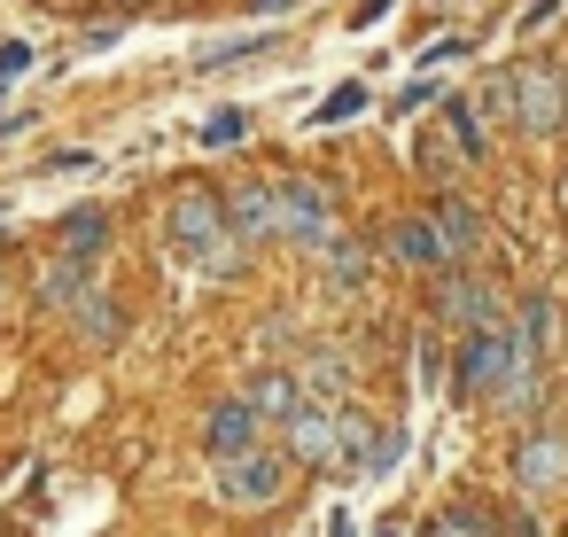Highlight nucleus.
I'll return each instance as SVG.
<instances>
[{"label":"nucleus","mask_w":568,"mask_h":537,"mask_svg":"<svg viewBox=\"0 0 568 537\" xmlns=\"http://www.w3.org/2000/svg\"><path fill=\"white\" fill-rule=\"evenodd\" d=\"M172 250H180L187 265H203V273H234V265H242V242H234L219 195H180V203H172Z\"/></svg>","instance_id":"1"},{"label":"nucleus","mask_w":568,"mask_h":537,"mask_svg":"<svg viewBox=\"0 0 568 537\" xmlns=\"http://www.w3.org/2000/svg\"><path fill=\"white\" fill-rule=\"evenodd\" d=\"M40 296H48L55 312H71V320H79L94 343H118V304L102 296V281H94V257H63V265H48Z\"/></svg>","instance_id":"2"},{"label":"nucleus","mask_w":568,"mask_h":537,"mask_svg":"<svg viewBox=\"0 0 568 537\" xmlns=\"http://www.w3.org/2000/svg\"><path fill=\"white\" fill-rule=\"evenodd\" d=\"M490 110H506V118H521L529 133H552L560 118H568V87H560V71H506L498 87H490Z\"/></svg>","instance_id":"3"},{"label":"nucleus","mask_w":568,"mask_h":537,"mask_svg":"<svg viewBox=\"0 0 568 537\" xmlns=\"http://www.w3.org/2000/svg\"><path fill=\"white\" fill-rule=\"evenodd\" d=\"M288 452H257V444H242V452H226L219 459V498H234V506H273L281 490H288Z\"/></svg>","instance_id":"4"},{"label":"nucleus","mask_w":568,"mask_h":537,"mask_svg":"<svg viewBox=\"0 0 568 537\" xmlns=\"http://www.w3.org/2000/svg\"><path fill=\"white\" fill-rule=\"evenodd\" d=\"M273 195H281V242H335V203H327V188L320 180H273Z\"/></svg>","instance_id":"5"},{"label":"nucleus","mask_w":568,"mask_h":537,"mask_svg":"<svg viewBox=\"0 0 568 537\" xmlns=\"http://www.w3.org/2000/svg\"><path fill=\"white\" fill-rule=\"evenodd\" d=\"M506 351H514V327H467L459 335V358H452V397H483L490 382H498V366H506Z\"/></svg>","instance_id":"6"},{"label":"nucleus","mask_w":568,"mask_h":537,"mask_svg":"<svg viewBox=\"0 0 568 537\" xmlns=\"http://www.w3.org/2000/svg\"><path fill=\"white\" fill-rule=\"evenodd\" d=\"M281 428H288V459H304V467H343V413L296 405Z\"/></svg>","instance_id":"7"},{"label":"nucleus","mask_w":568,"mask_h":537,"mask_svg":"<svg viewBox=\"0 0 568 537\" xmlns=\"http://www.w3.org/2000/svg\"><path fill=\"white\" fill-rule=\"evenodd\" d=\"M226 226H234V242H281V195H273V180H250L234 195Z\"/></svg>","instance_id":"8"},{"label":"nucleus","mask_w":568,"mask_h":537,"mask_svg":"<svg viewBox=\"0 0 568 537\" xmlns=\"http://www.w3.org/2000/svg\"><path fill=\"white\" fill-rule=\"evenodd\" d=\"M296 382V405H320V413H335L343 405V389H351V358H335V351H312V366L304 374H288Z\"/></svg>","instance_id":"9"},{"label":"nucleus","mask_w":568,"mask_h":537,"mask_svg":"<svg viewBox=\"0 0 568 537\" xmlns=\"http://www.w3.org/2000/svg\"><path fill=\"white\" fill-rule=\"evenodd\" d=\"M436 312H444L452 327H490V320H498V304H490V288H483V281H467V273H452V281H436Z\"/></svg>","instance_id":"10"},{"label":"nucleus","mask_w":568,"mask_h":537,"mask_svg":"<svg viewBox=\"0 0 568 537\" xmlns=\"http://www.w3.org/2000/svg\"><path fill=\"white\" fill-rule=\"evenodd\" d=\"M560 467H568V444H560V436H529V444L514 452L521 490H552V483H560Z\"/></svg>","instance_id":"11"},{"label":"nucleus","mask_w":568,"mask_h":537,"mask_svg":"<svg viewBox=\"0 0 568 537\" xmlns=\"http://www.w3.org/2000/svg\"><path fill=\"white\" fill-rule=\"evenodd\" d=\"M428 234H436V250H444V257H475V242H483V226H475V203H436Z\"/></svg>","instance_id":"12"},{"label":"nucleus","mask_w":568,"mask_h":537,"mask_svg":"<svg viewBox=\"0 0 568 537\" xmlns=\"http://www.w3.org/2000/svg\"><path fill=\"white\" fill-rule=\"evenodd\" d=\"M203 444L226 459V452H242V444H257V421H250V405L242 397H226V405H211V421H203Z\"/></svg>","instance_id":"13"},{"label":"nucleus","mask_w":568,"mask_h":537,"mask_svg":"<svg viewBox=\"0 0 568 537\" xmlns=\"http://www.w3.org/2000/svg\"><path fill=\"white\" fill-rule=\"evenodd\" d=\"M242 405H250V421H257V428H273V421H288V413H296V382H288V374H257V382L242 389Z\"/></svg>","instance_id":"14"},{"label":"nucleus","mask_w":568,"mask_h":537,"mask_svg":"<svg viewBox=\"0 0 568 537\" xmlns=\"http://www.w3.org/2000/svg\"><path fill=\"white\" fill-rule=\"evenodd\" d=\"M55 234H63V250H71V257H94V250L110 242V226H102L94 211H71V219H63Z\"/></svg>","instance_id":"15"},{"label":"nucleus","mask_w":568,"mask_h":537,"mask_svg":"<svg viewBox=\"0 0 568 537\" xmlns=\"http://www.w3.org/2000/svg\"><path fill=\"white\" fill-rule=\"evenodd\" d=\"M389 257H405V265H444V250H436L428 226H389Z\"/></svg>","instance_id":"16"},{"label":"nucleus","mask_w":568,"mask_h":537,"mask_svg":"<svg viewBox=\"0 0 568 537\" xmlns=\"http://www.w3.org/2000/svg\"><path fill=\"white\" fill-rule=\"evenodd\" d=\"M397 459H405V428H382V436H366V452H358V475H374V483H382Z\"/></svg>","instance_id":"17"},{"label":"nucleus","mask_w":568,"mask_h":537,"mask_svg":"<svg viewBox=\"0 0 568 537\" xmlns=\"http://www.w3.org/2000/svg\"><path fill=\"white\" fill-rule=\"evenodd\" d=\"M327 250V265H335V288H358L366 281V250L358 242H320Z\"/></svg>","instance_id":"18"},{"label":"nucleus","mask_w":568,"mask_h":537,"mask_svg":"<svg viewBox=\"0 0 568 537\" xmlns=\"http://www.w3.org/2000/svg\"><path fill=\"white\" fill-rule=\"evenodd\" d=\"M444 125H452V149H459V156H483V125H475V110H467V102H452V110H444Z\"/></svg>","instance_id":"19"},{"label":"nucleus","mask_w":568,"mask_h":537,"mask_svg":"<svg viewBox=\"0 0 568 537\" xmlns=\"http://www.w3.org/2000/svg\"><path fill=\"white\" fill-rule=\"evenodd\" d=\"M366 110V87H343V94H327L320 110H312V125H343V118H358Z\"/></svg>","instance_id":"20"},{"label":"nucleus","mask_w":568,"mask_h":537,"mask_svg":"<svg viewBox=\"0 0 568 537\" xmlns=\"http://www.w3.org/2000/svg\"><path fill=\"white\" fill-rule=\"evenodd\" d=\"M552 327H560V312H552L545 296H529V304H521V335H529V343L545 351V343H552Z\"/></svg>","instance_id":"21"},{"label":"nucleus","mask_w":568,"mask_h":537,"mask_svg":"<svg viewBox=\"0 0 568 537\" xmlns=\"http://www.w3.org/2000/svg\"><path fill=\"white\" fill-rule=\"evenodd\" d=\"M428 537H490V529H483V514H475V506H459V514H436V521H428Z\"/></svg>","instance_id":"22"},{"label":"nucleus","mask_w":568,"mask_h":537,"mask_svg":"<svg viewBox=\"0 0 568 537\" xmlns=\"http://www.w3.org/2000/svg\"><path fill=\"white\" fill-rule=\"evenodd\" d=\"M242 125H250L242 110H219V118L203 125V141H211V149H226V141H242Z\"/></svg>","instance_id":"23"},{"label":"nucleus","mask_w":568,"mask_h":537,"mask_svg":"<svg viewBox=\"0 0 568 537\" xmlns=\"http://www.w3.org/2000/svg\"><path fill=\"white\" fill-rule=\"evenodd\" d=\"M17 71H32V48H24V40L0 48V79H17Z\"/></svg>","instance_id":"24"},{"label":"nucleus","mask_w":568,"mask_h":537,"mask_svg":"<svg viewBox=\"0 0 568 537\" xmlns=\"http://www.w3.org/2000/svg\"><path fill=\"white\" fill-rule=\"evenodd\" d=\"M382 17H389V0H358V17H351V24H358V32H374Z\"/></svg>","instance_id":"25"},{"label":"nucleus","mask_w":568,"mask_h":537,"mask_svg":"<svg viewBox=\"0 0 568 537\" xmlns=\"http://www.w3.org/2000/svg\"><path fill=\"white\" fill-rule=\"evenodd\" d=\"M327 529H335V537H351V514H327Z\"/></svg>","instance_id":"26"},{"label":"nucleus","mask_w":568,"mask_h":537,"mask_svg":"<svg viewBox=\"0 0 568 537\" xmlns=\"http://www.w3.org/2000/svg\"><path fill=\"white\" fill-rule=\"evenodd\" d=\"M0 141H17V118H0Z\"/></svg>","instance_id":"27"},{"label":"nucleus","mask_w":568,"mask_h":537,"mask_svg":"<svg viewBox=\"0 0 568 537\" xmlns=\"http://www.w3.org/2000/svg\"><path fill=\"white\" fill-rule=\"evenodd\" d=\"M257 9H288V0H257Z\"/></svg>","instance_id":"28"},{"label":"nucleus","mask_w":568,"mask_h":537,"mask_svg":"<svg viewBox=\"0 0 568 537\" xmlns=\"http://www.w3.org/2000/svg\"><path fill=\"white\" fill-rule=\"evenodd\" d=\"M382 537H397V529H382Z\"/></svg>","instance_id":"29"}]
</instances>
